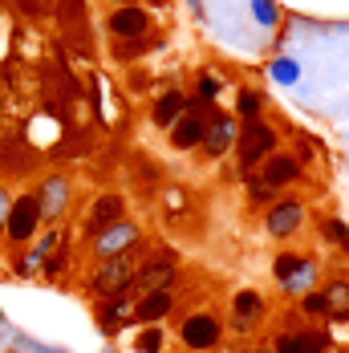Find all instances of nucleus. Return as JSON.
Listing matches in <instances>:
<instances>
[{
	"label": "nucleus",
	"mask_w": 349,
	"mask_h": 353,
	"mask_svg": "<svg viewBox=\"0 0 349 353\" xmlns=\"http://www.w3.org/2000/svg\"><path fill=\"white\" fill-rule=\"evenodd\" d=\"M277 142H280L277 126H268L264 118H244V122H240V139H236V167H240L244 175H252L272 150H280Z\"/></svg>",
	"instance_id": "nucleus-1"
},
{
	"label": "nucleus",
	"mask_w": 349,
	"mask_h": 353,
	"mask_svg": "<svg viewBox=\"0 0 349 353\" xmlns=\"http://www.w3.org/2000/svg\"><path fill=\"white\" fill-rule=\"evenodd\" d=\"M139 264H142L139 248H134V252H122V256H114V260H102V264H98V272H94V276L86 281V288H90V296H98V301H106V296L130 292V281H134Z\"/></svg>",
	"instance_id": "nucleus-2"
},
{
	"label": "nucleus",
	"mask_w": 349,
	"mask_h": 353,
	"mask_svg": "<svg viewBox=\"0 0 349 353\" xmlns=\"http://www.w3.org/2000/svg\"><path fill=\"white\" fill-rule=\"evenodd\" d=\"M174 272H179V252L174 248H154L150 256H142L139 272L130 281V292L134 296H146V292H163L174 284Z\"/></svg>",
	"instance_id": "nucleus-3"
},
{
	"label": "nucleus",
	"mask_w": 349,
	"mask_h": 353,
	"mask_svg": "<svg viewBox=\"0 0 349 353\" xmlns=\"http://www.w3.org/2000/svg\"><path fill=\"white\" fill-rule=\"evenodd\" d=\"M219 333H223V321L215 317L211 309L187 313V317L179 321V341H183V350H191V353L215 350L219 345Z\"/></svg>",
	"instance_id": "nucleus-4"
},
{
	"label": "nucleus",
	"mask_w": 349,
	"mask_h": 353,
	"mask_svg": "<svg viewBox=\"0 0 349 353\" xmlns=\"http://www.w3.org/2000/svg\"><path fill=\"white\" fill-rule=\"evenodd\" d=\"M139 244H142V228H139V223H130V219L110 223L106 232H98V236L90 240L98 264H102V260H114V256H122V252H134Z\"/></svg>",
	"instance_id": "nucleus-5"
},
{
	"label": "nucleus",
	"mask_w": 349,
	"mask_h": 353,
	"mask_svg": "<svg viewBox=\"0 0 349 353\" xmlns=\"http://www.w3.org/2000/svg\"><path fill=\"white\" fill-rule=\"evenodd\" d=\"M45 219H41V203H37V191L29 195H17L12 199V208H8V223H4V236L12 240V244H29L37 236V228H41Z\"/></svg>",
	"instance_id": "nucleus-6"
},
{
	"label": "nucleus",
	"mask_w": 349,
	"mask_h": 353,
	"mask_svg": "<svg viewBox=\"0 0 349 353\" xmlns=\"http://www.w3.org/2000/svg\"><path fill=\"white\" fill-rule=\"evenodd\" d=\"M208 126H211V106L183 110V114H179V122L171 126V146H174V150H195V146H203Z\"/></svg>",
	"instance_id": "nucleus-7"
},
{
	"label": "nucleus",
	"mask_w": 349,
	"mask_h": 353,
	"mask_svg": "<svg viewBox=\"0 0 349 353\" xmlns=\"http://www.w3.org/2000/svg\"><path fill=\"white\" fill-rule=\"evenodd\" d=\"M305 228V203L301 199H277L268 215H264V232L272 236V240H288V236H297Z\"/></svg>",
	"instance_id": "nucleus-8"
},
{
	"label": "nucleus",
	"mask_w": 349,
	"mask_h": 353,
	"mask_svg": "<svg viewBox=\"0 0 349 353\" xmlns=\"http://www.w3.org/2000/svg\"><path fill=\"white\" fill-rule=\"evenodd\" d=\"M118 219H126V199L118 195V191H102L94 203H90V212H86V236L94 240L98 232H106L110 223H118Z\"/></svg>",
	"instance_id": "nucleus-9"
},
{
	"label": "nucleus",
	"mask_w": 349,
	"mask_h": 353,
	"mask_svg": "<svg viewBox=\"0 0 349 353\" xmlns=\"http://www.w3.org/2000/svg\"><path fill=\"white\" fill-rule=\"evenodd\" d=\"M264 317H268V301H264L256 288H240V292L232 296V329H236V333H252Z\"/></svg>",
	"instance_id": "nucleus-10"
},
{
	"label": "nucleus",
	"mask_w": 349,
	"mask_h": 353,
	"mask_svg": "<svg viewBox=\"0 0 349 353\" xmlns=\"http://www.w3.org/2000/svg\"><path fill=\"white\" fill-rule=\"evenodd\" d=\"M256 171H260V179H264V183H272V187L280 191V187H288V183H297V179L305 175V163H301L292 150H272V154H268Z\"/></svg>",
	"instance_id": "nucleus-11"
},
{
	"label": "nucleus",
	"mask_w": 349,
	"mask_h": 353,
	"mask_svg": "<svg viewBox=\"0 0 349 353\" xmlns=\"http://www.w3.org/2000/svg\"><path fill=\"white\" fill-rule=\"evenodd\" d=\"M240 139V118L236 114H211V126H208V139H203V154L208 159H223Z\"/></svg>",
	"instance_id": "nucleus-12"
},
{
	"label": "nucleus",
	"mask_w": 349,
	"mask_h": 353,
	"mask_svg": "<svg viewBox=\"0 0 349 353\" xmlns=\"http://www.w3.org/2000/svg\"><path fill=\"white\" fill-rule=\"evenodd\" d=\"M106 29L118 37V41H142V37H146V29H150V17L142 12L139 4H118V8L110 12Z\"/></svg>",
	"instance_id": "nucleus-13"
},
{
	"label": "nucleus",
	"mask_w": 349,
	"mask_h": 353,
	"mask_svg": "<svg viewBox=\"0 0 349 353\" xmlns=\"http://www.w3.org/2000/svg\"><path fill=\"white\" fill-rule=\"evenodd\" d=\"M73 183L70 175H49L41 187H37V203H41V219H57V215L70 208Z\"/></svg>",
	"instance_id": "nucleus-14"
},
{
	"label": "nucleus",
	"mask_w": 349,
	"mask_h": 353,
	"mask_svg": "<svg viewBox=\"0 0 349 353\" xmlns=\"http://www.w3.org/2000/svg\"><path fill=\"white\" fill-rule=\"evenodd\" d=\"M130 317H134V292L106 296L102 305H98V313H94V321H98V329H102V333H114V329L130 325Z\"/></svg>",
	"instance_id": "nucleus-15"
},
{
	"label": "nucleus",
	"mask_w": 349,
	"mask_h": 353,
	"mask_svg": "<svg viewBox=\"0 0 349 353\" xmlns=\"http://www.w3.org/2000/svg\"><path fill=\"white\" fill-rule=\"evenodd\" d=\"M329 350V333H313V329H284L277 337L272 353H325Z\"/></svg>",
	"instance_id": "nucleus-16"
},
{
	"label": "nucleus",
	"mask_w": 349,
	"mask_h": 353,
	"mask_svg": "<svg viewBox=\"0 0 349 353\" xmlns=\"http://www.w3.org/2000/svg\"><path fill=\"white\" fill-rule=\"evenodd\" d=\"M174 309V292L171 288H163V292H146V296H134V325H154V321H163L167 313Z\"/></svg>",
	"instance_id": "nucleus-17"
},
{
	"label": "nucleus",
	"mask_w": 349,
	"mask_h": 353,
	"mask_svg": "<svg viewBox=\"0 0 349 353\" xmlns=\"http://www.w3.org/2000/svg\"><path fill=\"white\" fill-rule=\"evenodd\" d=\"M280 288H284V296H305V292H313V288H321V268H317L313 256H305L301 260V268L288 276V281H280Z\"/></svg>",
	"instance_id": "nucleus-18"
},
{
	"label": "nucleus",
	"mask_w": 349,
	"mask_h": 353,
	"mask_svg": "<svg viewBox=\"0 0 349 353\" xmlns=\"http://www.w3.org/2000/svg\"><path fill=\"white\" fill-rule=\"evenodd\" d=\"M183 110H187V98H183L179 90H167V94H159V102H154V110H150V122L163 126V130H171Z\"/></svg>",
	"instance_id": "nucleus-19"
},
{
	"label": "nucleus",
	"mask_w": 349,
	"mask_h": 353,
	"mask_svg": "<svg viewBox=\"0 0 349 353\" xmlns=\"http://www.w3.org/2000/svg\"><path fill=\"white\" fill-rule=\"evenodd\" d=\"M321 292H325L329 317L349 321V281H329V284H321Z\"/></svg>",
	"instance_id": "nucleus-20"
},
{
	"label": "nucleus",
	"mask_w": 349,
	"mask_h": 353,
	"mask_svg": "<svg viewBox=\"0 0 349 353\" xmlns=\"http://www.w3.org/2000/svg\"><path fill=\"white\" fill-rule=\"evenodd\" d=\"M321 240L346 252V248H349V228H346V219H337V215H325V219H321Z\"/></svg>",
	"instance_id": "nucleus-21"
},
{
	"label": "nucleus",
	"mask_w": 349,
	"mask_h": 353,
	"mask_svg": "<svg viewBox=\"0 0 349 353\" xmlns=\"http://www.w3.org/2000/svg\"><path fill=\"white\" fill-rule=\"evenodd\" d=\"M248 203L252 208H272L277 203V187L264 183L260 175H248Z\"/></svg>",
	"instance_id": "nucleus-22"
},
{
	"label": "nucleus",
	"mask_w": 349,
	"mask_h": 353,
	"mask_svg": "<svg viewBox=\"0 0 349 353\" xmlns=\"http://www.w3.org/2000/svg\"><path fill=\"white\" fill-rule=\"evenodd\" d=\"M301 260H305V252H277V260H272V276H277V281H288V276L301 268Z\"/></svg>",
	"instance_id": "nucleus-23"
},
{
	"label": "nucleus",
	"mask_w": 349,
	"mask_h": 353,
	"mask_svg": "<svg viewBox=\"0 0 349 353\" xmlns=\"http://www.w3.org/2000/svg\"><path fill=\"white\" fill-rule=\"evenodd\" d=\"M236 110H240V122H244V118H260V110H264V94H260V90H240Z\"/></svg>",
	"instance_id": "nucleus-24"
},
{
	"label": "nucleus",
	"mask_w": 349,
	"mask_h": 353,
	"mask_svg": "<svg viewBox=\"0 0 349 353\" xmlns=\"http://www.w3.org/2000/svg\"><path fill=\"white\" fill-rule=\"evenodd\" d=\"M163 341H167V333H163L159 325H146V329H142V337L134 341V353H159V350H163Z\"/></svg>",
	"instance_id": "nucleus-25"
},
{
	"label": "nucleus",
	"mask_w": 349,
	"mask_h": 353,
	"mask_svg": "<svg viewBox=\"0 0 349 353\" xmlns=\"http://www.w3.org/2000/svg\"><path fill=\"white\" fill-rule=\"evenodd\" d=\"M301 309H305L309 317H329V305H325V292H321V288H313V292L301 296Z\"/></svg>",
	"instance_id": "nucleus-26"
},
{
	"label": "nucleus",
	"mask_w": 349,
	"mask_h": 353,
	"mask_svg": "<svg viewBox=\"0 0 349 353\" xmlns=\"http://www.w3.org/2000/svg\"><path fill=\"white\" fill-rule=\"evenodd\" d=\"M219 90H223V85H219V77H203V81H199V102H195V106H211V102H215V98H219Z\"/></svg>",
	"instance_id": "nucleus-27"
},
{
	"label": "nucleus",
	"mask_w": 349,
	"mask_h": 353,
	"mask_svg": "<svg viewBox=\"0 0 349 353\" xmlns=\"http://www.w3.org/2000/svg\"><path fill=\"white\" fill-rule=\"evenodd\" d=\"M297 61H288V57H280L277 65H272V77H277L280 85H292V81H297Z\"/></svg>",
	"instance_id": "nucleus-28"
},
{
	"label": "nucleus",
	"mask_w": 349,
	"mask_h": 353,
	"mask_svg": "<svg viewBox=\"0 0 349 353\" xmlns=\"http://www.w3.org/2000/svg\"><path fill=\"white\" fill-rule=\"evenodd\" d=\"M252 12L260 25H277V0H252Z\"/></svg>",
	"instance_id": "nucleus-29"
},
{
	"label": "nucleus",
	"mask_w": 349,
	"mask_h": 353,
	"mask_svg": "<svg viewBox=\"0 0 349 353\" xmlns=\"http://www.w3.org/2000/svg\"><path fill=\"white\" fill-rule=\"evenodd\" d=\"M66 260H70V248H57V252L45 260V272H49V276H57V272L66 268Z\"/></svg>",
	"instance_id": "nucleus-30"
},
{
	"label": "nucleus",
	"mask_w": 349,
	"mask_h": 353,
	"mask_svg": "<svg viewBox=\"0 0 349 353\" xmlns=\"http://www.w3.org/2000/svg\"><path fill=\"white\" fill-rule=\"evenodd\" d=\"M8 4H17L25 17H41L45 12V0H8Z\"/></svg>",
	"instance_id": "nucleus-31"
},
{
	"label": "nucleus",
	"mask_w": 349,
	"mask_h": 353,
	"mask_svg": "<svg viewBox=\"0 0 349 353\" xmlns=\"http://www.w3.org/2000/svg\"><path fill=\"white\" fill-rule=\"evenodd\" d=\"M167 208L171 212H183V187H167Z\"/></svg>",
	"instance_id": "nucleus-32"
},
{
	"label": "nucleus",
	"mask_w": 349,
	"mask_h": 353,
	"mask_svg": "<svg viewBox=\"0 0 349 353\" xmlns=\"http://www.w3.org/2000/svg\"><path fill=\"white\" fill-rule=\"evenodd\" d=\"M8 208H12V199H8V191L0 187V236H4V223H8Z\"/></svg>",
	"instance_id": "nucleus-33"
},
{
	"label": "nucleus",
	"mask_w": 349,
	"mask_h": 353,
	"mask_svg": "<svg viewBox=\"0 0 349 353\" xmlns=\"http://www.w3.org/2000/svg\"><path fill=\"white\" fill-rule=\"evenodd\" d=\"M252 353H272V350H252Z\"/></svg>",
	"instance_id": "nucleus-34"
},
{
	"label": "nucleus",
	"mask_w": 349,
	"mask_h": 353,
	"mask_svg": "<svg viewBox=\"0 0 349 353\" xmlns=\"http://www.w3.org/2000/svg\"><path fill=\"white\" fill-rule=\"evenodd\" d=\"M118 4H134V0H118Z\"/></svg>",
	"instance_id": "nucleus-35"
},
{
	"label": "nucleus",
	"mask_w": 349,
	"mask_h": 353,
	"mask_svg": "<svg viewBox=\"0 0 349 353\" xmlns=\"http://www.w3.org/2000/svg\"><path fill=\"white\" fill-rule=\"evenodd\" d=\"M150 4H163V0H150Z\"/></svg>",
	"instance_id": "nucleus-36"
}]
</instances>
